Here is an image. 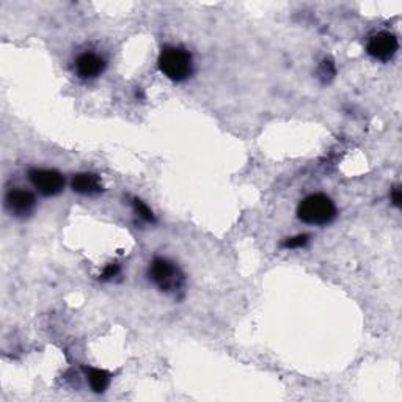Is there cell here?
Returning <instances> with one entry per match:
<instances>
[{
	"label": "cell",
	"instance_id": "6da1fadb",
	"mask_svg": "<svg viewBox=\"0 0 402 402\" xmlns=\"http://www.w3.org/2000/svg\"><path fill=\"white\" fill-rule=\"evenodd\" d=\"M159 68L162 74L169 77L170 81L183 82L192 76L194 60H192L190 52L183 47L167 46L159 56Z\"/></svg>",
	"mask_w": 402,
	"mask_h": 402
},
{
	"label": "cell",
	"instance_id": "7a4b0ae2",
	"mask_svg": "<svg viewBox=\"0 0 402 402\" xmlns=\"http://www.w3.org/2000/svg\"><path fill=\"white\" fill-rule=\"evenodd\" d=\"M297 217L308 225H327L337 217V206L327 195L313 194L300 201Z\"/></svg>",
	"mask_w": 402,
	"mask_h": 402
},
{
	"label": "cell",
	"instance_id": "3957f363",
	"mask_svg": "<svg viewBox=\"0 0 402 402\" xmlns=\"http://www.w3.org/2000/svg\"><path fill=\"white\" fill-rule=\"evenodd\" d=\"M149 280L165 292H178L184 285V275L175 262L165 258H154L149 266Z\"/></svg>",
	"mask_w": 402,
	"mask_h": 402
},
{
	"label": "cell",
	"instance_id": "277c9868",
	"mask_svg": "<svg viewBox=\"0 0 402 402\" xmlns=\"http://www.w3.org/2000/svg\"><path fill=\"white\" fill-rule=\"evenodd\" d=\"M28 179L41 195L53 196L65 189V178L57 170H38L28 171Z\"/></svg>",
	"mask_w": 402,
	"mask_h": 402
},
{
	"label": "cell",
	"instance_id": "5b68a950",
	"mask_svg": "<svg viewBox=\"0 0 402 402\" xmlns=\"http://www.w3.org/2000/svg\"><path fill=\"white\" fill-rule=\"evenodd\" d=\"M399 49V41L396 35L390 32H379L374 37H371L366 46V51L373 58L380 60V62H388L392 60Z\"/></svg>",
	"mask_w": 402,
	"mask_h": 402
},
{
	"label": "cell",
	"instance_id": "8992f818",
	"mask_svg": "<svg viewBox=\"0 0 402 402\" xmlns=\"http://www.w3.org/2000/svg\"><path fill=\"white\" fill-rule=\"evenodd\" d=\"M35 205H37V200H35V195L28 190L22 189H15L10 190L5 198V206H7L8 212L15 217H27L33 212Z\"/></svg>",
	"mask_w": 402,
	"mask_h": 402
},
{
	"label": "cell",
	"instance_id": "52a82bcc",
	"mask_svg": "<svg viewBox=\"0 0 402 402\" xmlns=\"http://www.w3.org/2000/svg\"><path fill=\"white\" fill-rule=\"evenodd\" d=\"M106 62L104 58L92 52H83L76 60V73L82 79H94L104 73Z\"/></svg>",
	"mask_w": 402,
	"mask_h": 402
},
{
	"label": "cell",
	"instance_id": "ba28073f",
	"mask_svg": "<svg viewBox=\"0 0 402 402\" xmlns=\"http://www.w3.org/2000/svg\"><path fill=\"white\" fill-rule=\"evenodd\" d=\"M71 187L81 195H98L103 192V184L101 179L93 175V173H79L71 181Z\"/></svg>",
	"mask_w": 402,
	"mask_h": 402
},
{
	"label": "cell",
	"instance_id": "9c48e42d",
	"mask_svg": "<svg viewBox=\"0 0 402 402\" xmlns=\"http://www.w3.org/2000/svg\"><path fill=\"white\" fill-rule=\"evenodd\" d=\"M90 387L94 393H104L107 388L110 385V374L107 373L104 369H98V368H87L85 369Z\"/></svg>",
	"mask_w": 402,
	"mask_h": 402
},
{
	"label": "cell",
	"instance_id": "30bf717a",
	"mask_svg": "<svg viewBox=\"0 0 402 402\" xmlns=\"http://www.w3.org/2000/svg\"><path fill=\"white\" fill-rule=\"evenodd\" d=\"M132 206H134V211L140 219H143L145 221H149V224H154L156 219H154L153 211L142 200H139V198H134V201H132Z\"/></svg>",
	"mask_w": 402,
	"mask_h": 402
},
{
	"label": "cell",
	"instance_id": "8fae6325",
	"mask_svg": "<svg viewBox=\"0 0 402 402\" xmlns=\"http://www.w3.org/2000/svg\"><path fill=\"white\" fill-rule=\"evenodd\" d=\"M310 241V237L307 236V234H299V236H294V237H287L286 241L281 244V247L283 249H302L305 247V245L308 244Z\"/></svg>",
	"mask_w": 402,
	"mask_h": 402
},
{
	"label": "cell",
	"instance_id": "7c38bea8",
	"mask_svg": "<svg viewBox=\"0 0 402 402\" xmlns=\"http://www.w3.org/2000/svg\"><path fill=\"white\" fill-rule=\"evenodd\" d=\"M119 271H122V269H119V264H117V262H110L109 266H107L106 269H104V272H103V275H101V278L103 280H112V278H115L117 275L119 274Z\"/></svg>",
	"mask_w": 402,
	"mask_h": 402
},
{
	"label": "cell",
	"instance_id": "4fadbf2b",
	"mask_svg": "<svg viewBox=\"0 0 402 402\" xmlns=\"http://www.w3.org/2000/svg\"><path fill=\"white\" fill-rule=\"evenodd\" d=\"M321 74L324 77V81H327V77L328 79H332V77L335 76V65L330 62V60H324L322 65H321Z\"/></svg>",
	"mask_w": 402,
	"mask_h": 402
},
{
	"label": "cell",
	"instance_id": "5bb4252c",
	"mask_svg": "<svg viewBox=\"0 0 402 402\" xmlns=\"http://www.w3.org/2000/svg\"><path fill=\"white\" fill-rule=\"evenodd\" d=\"M392 201L396 208H401L402 205V192L399 187H394V190L392 192Z\"/></svg>",
	"mask_w": 402,
	"mask_h": 402
}]
</instances>
